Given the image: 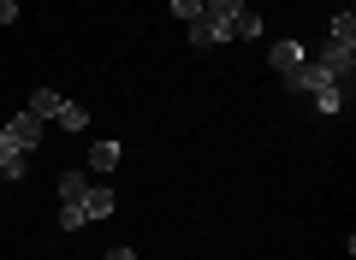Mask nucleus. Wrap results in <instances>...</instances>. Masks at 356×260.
I'll return each instance as SVG.
<instances>
[{
	"label": "nucleus",
	"instance_id": "obj_11",
	"mask_svg": "<svg viewBox=\"0 0 356 260\" xmlns=\"http://www.w3.org/2000/svg\"><path fill=\"white\" fill-rule=\"evenodd\" d=\"M89 184H95L89 172H60V201H77V196H83Z\"/></svg>",
	"mask_w": 356,
	"mask_h": 260
},
{
	"label": "nucleus",
	"instance_id": "obj_14",
	"mask_svg": "<svg viewBox=\"0 0 356 260\" xmlns=\"http://www.w3.org/2000/svg\"><path fill=\"white\" fill-rule=\"evenodd\" d=\"M250 36H261V12H243L238 24H232V42H250Z\"/></svg>",
	"mask_w": 356,
	"mask_h": 260
},
{
	"label": "nucleus",
	"instance_id": "obj_3",
	"mask_svg": "<svg viewBox=\"0 0 356 260\" xmlns=\"http://www.w3.org/2000/svg\"><path fill=\"white\" fill-rule=\"evenodd\" d=\"M315 65L327 77H339V83H350V71H356V42H327V48L315 53Z\"/></svg>",
	"mask_w": 356,
	"mask_h": 260
},
{
	"label": "nucleus",
	"instance_id": "obj_8",
	"mask_svg": "<svg viewBox=\"0 0 356 260\" xmlns=\"http://www.w3.org/2000/svg\"><path fill=\"white\" fill-rule=\"evenodd\" d=\"M119 160H125V148H119L113 137H107V142H95V148H89V172H113Z\"/></svg>",
	"mask_w": 356,
	"mask_h": 260
},
{
	"label": "nucleus",
	"instance_id": "obj_17",
	"mask_svg": "<svg viewBox=\"0 0 356 260\" xmlns=\"http://www.w3.org/2000/svg\"><path fill=\"white\" fill-rule=\"evenodd\" d=\"M107 260H137V248H113V254H107Z\"/></svg>",
	"mask_w": 356,
	"mask_h": 260
},
{
	"label": "nucleus",
	"instance_id": "obj_5",
	"mask_svg": "<svg viewBox=\"0 0 356 260\" xmlns=\"http://www.w3.org/2000/svg\"><path fill=\"white\" fill-rule=\"evenodd\" d=\"M243 12H250V0H202V18H208V24H220L226 36H232V24H238Z\"/></svg>",
	"mask_w": 356,
	"mask_h": 260
},
{
	"label": "nucleus",
	"instance_id": "obj_13",
	"mask_svg": "<svg viewBox=\"0 0 356 260\" xmlns=\"http://www.w3.org/2000/svg\"><path fill=\"white\" fill-rule=\"evenodd\" d=\"M327 42H356V12H339L327 24Z\"/></svg>",
	"mask_w": 356,
	"mask_h": 260
},
{
	"label": "nucleus",
	"instance_id": "obj_9",
	"mask_svg": "<svg viewBox=\"0 0 356 260\" xmlns=\"http://www.w3.org/2000/svg\"><path fill=\"white\" fill-rule=\"evenodd\" d=\"M54 124H60V130H89V107H77V101H65V107L54 112Z\"/></svg>",
	"mask_w": 356,
	"mask_h": 260
},
{
	"label": "nucleus",
	"instance_id": "obj_2",
	"mask_svg": "<svg viewBox=\"0 0 356 260\" xmlns=\"http://www.w3.org/2000/svg\"><path fill=\"white\" fill-rule=\"evenodd\" d=\"M0 130H6V142H13V148H24V154H36L42 137H48V124H42L36 112H13V124H0Z\"/></svg>",
	"mask_w": 356,
	"mask_h": 260
},
{
	"label": "nucleus",
	"instance_id": "obj_15",
	"mask_svg": "<svg viewBox=\"0 0 356 260\" xmlns=\"http://www.w3.org/2000/svg\"><path fill=\"white\" fill-rule=\"evenodd\" d=\"M172 18H184V24H191V18H202V0H172Z\"/></svg>",
	"mask_w": 356,
	"mask_h": 260
},
{
	"label": "nucleus",
	"instance_id": "obj_1",
	"mask_svg": "<svg viewBox=\"0 0 356 260\" xmlns=\"http://www.w3.org/2000/svg\"><path fill=\"white\" fill-rule=\"evenodd\" d=\"M119 213V196L107 184H89L77 201H60V231H83V225H95V219H113Z\"/></svg>",
	"mask_w": 356,
	"mask_h": 260
},
{
	"label": "nucleus",
	"instance_id": "obj_16",
	"mask_svg": "<svg viewBox=\"0 0 356 260\" xmlns=\"http://www.w3.org/2000/svg\"><path fill=\"white\" fill-rule=\"evenodd\" d=\"M0 24H18V0H0Z\"/></svg>",
	"mask_w": 356,
	"mask_h": 260
},
{
	"label": "nucleus",
	"instance_id": "obj_10",
	"mask_svg": "<svg viewBox=\"0 0 356 260\" xmlns=\"http://www.w3.org/2000/svg\"><path fill=\"white\" fill-rule=\"evenodd\" d=\"M344 95H350V89L332 83V89H321V95H309V101H315V112H327V119H332V112H344Z\"/></svg>",
	"mask_w": 356,
	"mask_h": 260
},
{
	"label": "nucleus",
	"instance_id": "obj_6",
	"mask_svg": "<svg viewBox=\"0 0 356 260\" xmlns=\"http://www.w3.org/2000/svg\"><path fill=\"white\" fill-rule=\"evenodd\" d=\"M285 83H291L297 95H321V89H332V83H339V77H327V71H321L315 60H309V65H297V71L285 77Z\"/></svg>",
	"mask_w": 356,
	"mask_h": 260
},
{
	"label": "nucleus",
	"instance_id": "obj_12",
	"mask_svg": "<svg viewBox=\"0 0 356 260\" xmlns=\"http://www.w3.org/2000/svg\"><path fill=\"white\" fill-rule=\"evenodd\" d=\"M24 172H30V154H18V148H13V154H0V177H6V184H18Z\"/></svg>",
	"mask_w": 356,
	"mask_h": 260
},
{
	"label": "nucleus",
	"instance_id": "obj_4",
	"mask_svg": "<svg viewBox=\"0 0 356 260\" xmlns=\"http://www.w3.org/2000/svg\"><path fill=\"white\" fill-rule=\"evenodd\" d=\"M267 65H273L280 77H291L297 65H309V48H303V42H291V36H285V42H273V48H267Z\"/></svg>",
	"mask_w": 356,
	"mask_h": 260
},
{
	"label": "nucleus",
	"instance_id": "obj_7",
	"mask_svg": "<svg viewBox=\"0 0 356 260\" xmlns=\"http://www.w3.org/2000/svg\"><path fill=\"white\" fill-rule=\"evenodd\" d=\"M60 107H65V101H60V89H36V95L24 101V112H36L42 124H54V112H60Z\"/></svg>",
	"mask_w": 356,
	"mask_h": 260
}]
</instances>
